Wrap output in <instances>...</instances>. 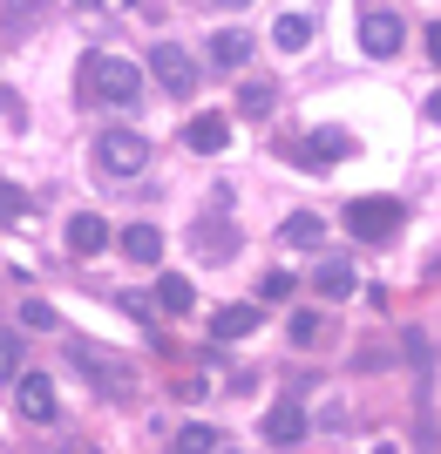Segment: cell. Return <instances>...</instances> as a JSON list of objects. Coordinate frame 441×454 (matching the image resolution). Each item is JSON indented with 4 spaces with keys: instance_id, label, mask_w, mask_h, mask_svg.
Listing matches in <instances>:
<instances>
[{
    "instance_id": "6da1fadb",
    "label": "cell",
    "mask_w": 441,
    "mask_h": 454,
    "mask_svg": "<svg viewBox=\"0 0 441 454\" xmlns=\"http://www.w3.org/2000/svg\"><path fill=\"white\" fill-rule=\"evenodd\" d=\"M82 95H89V102H109V109H130L136 95H143V68L96 48V55H82Z\"/></svg>"
},
{
    "instance_id": "7a4b0ae2",
    "label": "cell",
    "mask_w": 441,
    "mask_h": 454,
    "mask_svg": "<svg viewBox=\"0 0 441 454\" xmlns=\"http://www.w3.org/2000/svg\"><path fill=\"white\" fill-rule=\"evenodd\" d=\"M401 217L407 210L394 204V197H353V204H346V231H353L360 245H387V238L401 231Z\"/></svg>"
},
{
    "instance_id": "3957f363",
    "label": "cell",
    "mask_w": 441,
    "mask_h": 454,
    "mask_svg": "<svg viewBox=\"0 0 441 454\" xmlns=\"http://www.w3.org/2000/svg\"><path fill=\"white\" fill-rule=\"evenodd\" d=\"M96 163H102V176H143L150 170V143L136 129H109L96 143Z\"/></svg>"
},
{
    "instance_id": "277c9868",
    "label": "cell",
    "mask_w": 441,
    "mask_h": 454,
    "mask_svg": "<svg viewBox=\"0 0 441 454\" xmlns=\"http://www.w3.org/2000/svg\"><path fill=\"white\" fill-rule=\"evenodd\" d=\"M68 360H75L82 373L96 380L102 394H115V400H130V394H136V380H130V366H122V360H102L96 346H82V340H68Z\"/></svg>"
},
{
    "instance_id": "5b68a950",
    "label": "cell",
    "mask_w": 441,
    "mask_h": 454,
    "mask_svg": "<svg viewBox=\"0 0 441 454\" xmlns=\"http://www.w3.org/2000/svg\"><path fill=\"white\" fill-rule=\"evenodd\" d=\"M150 75L163 82L170 95H197V61L184 55L177 41H156V48H150Z\"/></svg>"
},
{
    "instance_id": "8992f818",
    "label": "cell",
    "mask_w": 441,
    "mask_h": 454,
    "mask_svg": "<svg viewBox=\"0 0 441 454\" xmlns=\"http://www.w3.org/2000/svg\"><path fill=\"white\" fill-rule=\"evenodd\" d=\"M258 434H265L272 448H299V441H306V407H299V400H272L265 420H258Z\"/></svg>"
},
{
    "instance_id": "52a82bcc",
    "label": "cell",
    "mask_w": 441,
    "mask_h": 454,
    "mask_svg": "<svg viewBox=\"0 0 441 454\" xmlns=\"http://www.w3.org/2000/svg\"><path fill=\"white\" fill-rule=\"evenodd\" d=\"M14 407H20V420H35V427H48L55 420V380L48 373H20V387H14Z\"/></svg>"
},
{
    "instance_id": "ba28073f",
    "label": "cell",
    "mask_w": 441,
    "mask_h": 454,
    "mask_svg": "<svg viewBox=\"0 0 441 454\" xmlns=\"http://www.w3.org/2000/svg\"><path fill=\"white\" fill-rule=\"evenodd\" d=\"M68 251H75V258H102V251H109V224H102L96 210H75V217H68Z\"/></svg>"
},
{
    "instance_id": "9c48e42d",
    "label": "cell",
    "mask_w": 441,
    "mask_h": 454,
    "mask_svg": "<svg viewBox=\"0 0 441 454\" xmlns=\"http://www.w3.org/2000/svg\"><path fill=\"white\" fill-rule=\"evenodd\" d=\"M122 258H130V265H163V231L156 224H122Z\"/></svg>"
},
{
    "instance_id": "30bf717a",
    "label": "cell",
    "mask_w": 441,
    "mask_h": 454,
    "mask_svg": "<svg viewBox=\"0 0 441 454\" xmlns=\"http://www.w3.org/2000/svg\"><path fill=\"white\" fill-rule=\"evenodd\" d=\"M360 48L366 55H394V48H401V14H366L360 20Z\"/></svg>"
},
{
    "instance_id": "8fae6325",
    "label": "cell",
    "mask_w": 441,
    "mask_h": 454,
    "mask_svg": "<svg viewBox=\"0 0 441 454\" xmlns=\"http://www.w3.org/2000/svg\"><path fill=\"white\" fill-rule=\"evenodd\" d=\"M184 143H191L197 156H224V150H231V122H217V115H197L191 129H184Z\"/></svg>"
},
{
    "instance_id": "7c38bea8",
    "label": "cell",
    "mask_w": 441,
    "mask_h": 454,
    "mask_svg": "<svg viewBox=\"0 0 441 454\" xmlns=\"http://www.w3.org/2000/svg\"><path fill=\"white\" fill-rule=\"evenodd\" d=\"M245 333H258V305H217L211 340H245Z\"/></svg>"
},
{
    "instance_id": "4fadbf2b",
    "label": "cell",
    "mask_w": 441,
    "mask_h": 454,
    "mask_svg": "<svg viewBox=\"0 0 441 454\" xmlns=\"http://www.w3.org/2000/svg\"><path fill=\"white\" fill-rule=\"evenodd\" d=\"M340 156H353V136H340V129H319V136H306L299 143V163H340Z\"/></svg>"
},
{
    "instance_id": "5bb4252c",
    "label": "cell",
    "mask_w": 441,
    "mask_h": 454,
    "mask_svg": "<svg viewBox=\"0 0 441 454\" xmlns=\"http://www.w3.org/2000/svg\"><path fill=\"white\" fill-rule=\"evenodd\" d=\"M312 285H319V299H346L360 278H353V265H346V258H319V278H312Z\"/></svg>"
},
{
    "instance_id": "9a60e30c",
    "label": "cell",
    "mask_w": 441,
    "mask_h": 454,
    "mask_svg": "<svg viewBox=\"0 0 441 454\" xmlns=\"http://www.w3.org/2000/svg\"><path fill=\"white\" fill-rule=\"evenodd\" d=\"M211 61H217V68H245V61H251V35H238V27L211 35Z\"/></svg>"
},
{
    "instance_id": "2e32d148",
    "label": "cell",
    "mask_w": 441,
    "mask_h": 454,
    "mask_svg": "<svg viewBox=\"0 0 441 454\" xmlns=\"http://www.w3.org/2000/svg\"><path fill=\"white\" fill-rule=\"evenodd\" d=\"M286 245H299V251H319V245H327V224H319L312 210H292V217H286Z\"/></svg>"
},
{
    "instance_id": "e0dca14e",
    "label": "cell",
    "mask_w": 441,
    "mask_h": 454,
    "mask_svg": "<svg viewBox=\"0 0 441 454\" xmlns=\"http://www.w3.org/2000/svg\"><path fill=\"white\" fill-rule=\"evenodd\" d=\"M272 41H279L286 55H299V48H312V14H279V27H272Z\"/></svg>"
},
{
    "instance_id": "ac0fdd59",
    "label": "cell",
    "mask_w": 441,
    "mask_h": 454,
    "mask_svg": "<svg viewBox=\"0 0 441 454\" xmlns=\"http://www.w3.org/2000/svg\"><path fill=\"white\" fill-rule=\"evenodd\" d=\"M156 305H163V312H191V278H184V271H163V278H156Z\"/></svg>"
},
{
    "instance_id": "d6986e66",
    "label": "cell",
    "mask_w": 441,
    "mask_h": 454,
    "mask_svg": "<svg viewBox=\"0 0 441 454\" xmlns=\"http://www.w3.org/2000/svg\"><path fill=\"white\" fill-rule=\"evenodd\" d=\"M272 102H279L272 82H245V89H238V115H272Z\"/></svg>"
},
{
    "instance_id": "ffe728a7",
    "label": "cell",
    "mask_w": 441,
    "mask_h": 454,
    "mask_svg": "<svg viewBox=\"0 0 441 454\" xmlns=\"http://www.w3.org/2000/svg\"><path fill=\"white\" fill-rule=\"evenodd\" d=\"M197 251H204V258H217V265H224L231 251H238V231H224V224H211V231H204V238H197Z\"/></svg>"
},
{
    "instance_id": "44dd1931",
    "label": "cell",
    "mask_w": 441,
    "mask_h": 454,
    "mask_svg": "<svg viewBox=\"0 0 441 454\" xmlns=\"http://www.w3.org/2000/svg\"><path fill=\"white\" fill-rule=\"evenodd\" d=\"M20 325H28V333H55V305H48V299H28V305H20Z\"/></svg>"
},
{
    "instance_id": "7402d4cb",
    "label": "cell",
    "mask_w": 441,
    "mask_h": 454,
    "mask_svg": "<svg viewBox=\"0 0 441 454\" xmlns=\"http://www.w3.org/2000/svg\"><path fill=\"white\" fill-rule=\"evenodd\" d=\"M292 346H319V312H292Z\"/></svg>"
},
{
    "instance_id": "603a6c76",
    "label": "cell",
    "mask_w": 441,
    "mask_h": 454,
    "mask_svg": "<svg viewBox=\"0 0 441 454\" xmlns=\"http://www.w3.org/2000/svg\"><path fill=\"white\" fill-rule=\"evenodd\" d=\"M258 299H265V305H286L292 299V278H286V271H265V278H258Z\"/></svg>"
},
{
    "instance_id": "cb8c5ba5",
    "label": "cell",
    "mask_w": 441,
    "mask_h": 454,
    "mask_svg": "<svg viewBox=\"0 0 441 454\" xmlns=\"http://www.w3.org/2000/svg\"><path fill=\"white\" fill-rule=\"evenodd\" d=\"M224 441L211 434V427H184V454H217Z\"/></svg>"
},
{
    "instance_id": "d4e9b609",
    "label": "cell",
    "mask_w": 441,
    "mask_h": 454,
    "mask_svg": "<svg viewBox=\"0 0 441 454\" xmlns=\"http://www.w3.org/2000/svg\"><path fill=\"white\" fill-rule=\"evenodd\" d=\"M20 210H28V197H20V190H14V184H0V224H14Z\"/></svg>"
},
{
    "instance_id": "484cf974",
    "label": "cell",
    "mask_w": 441,
    "mask_h": 454,
    "mask_svg": "<svg viewBox=\"0 0 441 454\" xmlns=\"http://www.w3.org/2000/svg\"><path fill=\"white\" fill-rule=\"evenodd\" d=\"M428 55L441 61V20H435V27H428Z\"/></svg>"
},
{
    "instance_id": "4316f807",
    "label": "cell",
    "mask_w": 441,
    "mask_h": 454,
    "mask_svg": "<svg viewBox=\"0 0 441 454\" xmlns=\"http://www.w3.org/2000/svg\"><path fill=\"white\" fill-rule=\"evenodd\" d=\"M428 122H441V89H435V95H428Z\"/></svg>"
},
{
    "instance_id": "83f0119b",
    "label": "cell",
    "mask_w": 441,
    "mask_h": 454,
    "mask_svg": "<svg viewBox=\"0 0 441 454\" xmlns=\"http://www.w3.org/2000/svg\"><path fill=\"white\" fill-rule=\"evenodd\" d=\"M374 454H401V448H387V441H381V448H374Z\"/></svg>"
},
{
    "instance_id": "f1b7e54d",
    "label": "cell",
    "mask_w": 441,
    "mask_h": 454,
    "mask_svg": "<svg viewBox=\"0 0 441 454\" xmlns=\"http://www.w3.org/2000/svg\"><path fill=\"white\" fill-rule=\"evenodd\" d=\"M75 7H102V0H75Z\"/></svg>"
},
{
    "instance_id": "f546056e",
    "label": "cell",
    "mask_w": 441,
    "mask_h": 454,
    "mask_svg": "<svg viewBox=\"0 0 441 454\" xmlns=\"http://www.w3.org/2000/svg\"><path fill=\"white\" fill-rule=\"evenodd\" d=\"M224 7H245V0H224Z\"/></svg>"
}]
</instances>
